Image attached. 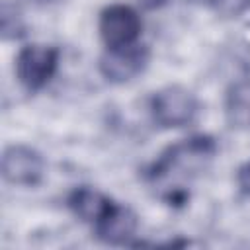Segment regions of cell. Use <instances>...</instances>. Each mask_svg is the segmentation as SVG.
Returning a JSON list of instances; mask_svg holds the SVG:
<instances>
[{
	"label": "cell",
	"mask_w": 250,
	"mask_h": 250,
	"mask_svg": "<svg viewBox=\"0 0 250 250\" xmlns=\"http://www.w3.org/2000/svg\"><path fill=\"white\" fill-rule=\"evenodd\" d=\"M217 145L207 135H193L170 145L150 166L148 182L160 195L172 203H184L188 197L186 182L199 176L213 160Z\"/></svg>",
	"instance_id": "6da1fadb"
},
{
	"label": "cell",
	"mask_w": 250,
	"mask_h": 250,
	"mask_svg": "<svg viewBox=\"0 0 250 250\" xmlns=\"http://www.w3.org/2000/svg\"><path fill=\"white\" fill-rule=\"evenodd\" d=\"M236 184H238V189L250 197V160L244 162L238 172H236Z\"/></svg>",
	"instance_id": "8fae6325"
},
{
	"label": "cell",
	"mask_w": 250,
	"mask_h": 250,
	"mask_svg": "<svg viewBox=\"0 0 250 250\" xmlns=\"http://www.w3.org/2000/svg\"><path fill=\"white\" fill-rule=\"evenodd\" d=\"M111 205L113 199L109 195L90 186H80L72 189V193L68 195V207L74 213V217H78L82 223H88L92 227L107 213Z\"/></svg>",
	"instance_id": "ba28073f"
},
{
	"label": "cell",
	"mask_w": 250,
	"mask_h": 250,
	"mask_svg": "<svg viewBox=\"0 0 250 250\" xmlns=\"http://www.w3.org/2000/svg\"><path fill=\"white\" fill-rule=\"evenodd\" d=\"M23 23L21 16L18 14L16 6H10L8 2L2 4V35L4 39H16L21 35Z\"/></svg>",
	"instance_id": "30bf717a"
},
{
	"label": "cell",
	"mask_w": 250,
	"mask_h": 250,
	"mask_svg": "<svg viewBox=\"0 0 250 250\" xmlns=\"http://www.w3.org/2000/svg\"><path fill=\"white\" fill-rule=\"evenodd\" d=\"M197 98L180 84H170L154 92L150 98V117L162 129H178L189 125L197 115Z\"/></svg>",
	"instance_id": "7a4b0ae2"
},
{
	"label": "cell",
	"mask_w": 250,
	"mask_h": 250,
	"mask_svg": "<svg viewBox=\"0 0 250 250\" xmlns=\"http://www.w3.org/2000/svg\"><path fill=\"white\" fill-rule=\"evenodd\" d=\"M225 115L230 127L250 129V78L234 82L225 96Z\"/></svg>",
	"instance_id": "9c48e42d"
},
{
	"label": "cell",
	"mask_w": 250,
	"mask_h": 250,
	"mask_svg": "<svg viewBox=\"0 0 250 250\" xmlns=\"http://www.w3.org/2000/svg\"><path fill=\"white\" fill-rule=\"evenodd\" d=\"M137 227H139V221L135 211L127 205L113 201L107 213L92 229L102 242L117 246V244H129V240L137 232Z\"/></svg>",
	"instance_id": "52a82bcc"
},
{
	"label": "cell",
	"mask_w": 250,
	"mask_h": 250,
	"mask_svg": "<svg viewBox=\"0 0 250 250\" xmlns=\"http://www.w3.org/2000/svg\"><path fill=\"white\" fill-rule=\"evenodd\" d=\"M148 59L150 53L146 45H141L139 41L123 47H105L104 53L100 55L98 68L107 82L125 84L145 72Z\"/></svg>",
	"instance_id": "277c9868"
},
{
	"label": "cell",
	"mask_w": 250,
	"mask_h": 250,
	"mask_svg": "<svg viewBox=\"0 0 250 250\" xmlns=\"http://www.w3.org/2000/svg\"><path fill=\"white\" fill-rule=\"evenodd\" d=\"M59 66V49L53 45L31 43L20 49L16 57V78L29 90L37 92L49 84Z\"/></svg>",
	"instance_id": "3957f363"
},
{
	"label": "cell",
	"mask_w": 250,
	"mask_h": 250,
	"mask_svg": "<svg viewBox=\"0 0 250 250\" xmlns=\"http://www.w3.org/2000/svg\"><path fill=\"white\" fill-rule=\"evenodd\" d=\"M141 29V16L129 4H109L102 10L98 20V31L105 47H123L137 43Z\"/></svg>",
	"instance_id": "5b68a950"
},
{
	"label": "cell",
	"mask_w": 250,
	"mask_h": 250,
	"mask_svg": "<svg viewBox=\"0 0 250 250\" xmlns=\"http://www.w3.org/2000/svg\"><path fill=\"white\" fill-rule=\"evenodd\" d=\"M141 4V8L145 10H156V8H162L168 0H137Z\"/></svg>",
	"instance_id": "7c38bea8"
},
{
	"label": "cell",
	"mask_w": 250,
	"mask_h": 250,
	"mask_svg": "<svg viewBox=\"0 0 250 250\" xmlns=\"http://www.w3.org/2000/svg\"><path fill=\"white\" fill-rule=\"evenodd\" d=\"M43 172V156L27 145H10L2 154V178L12 186H37Z\"/></svg>",
	"instance_id": "8992f818"
}]
</instances>
